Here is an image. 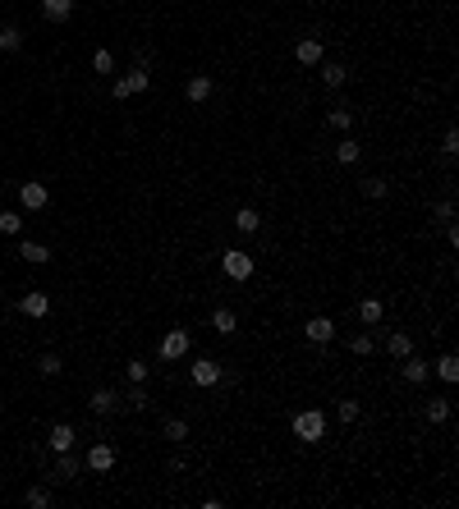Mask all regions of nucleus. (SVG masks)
Wrapping results in <instances>:
<instances>
[{
  "instance_id": "nucleus-1",
  "label": "nucleus",
  "mask_w": 459,
  "mask_h": 509,
  "mask_svg": "<svg viewBox=\"0 0 459 509\" xmlns=\"http://www.w3.org/2000/svg\"><path fill=\"white\" fill-rule=\"evenodd\" d=\"M294 436L308 440V445L326 440V413H321V408H304V413H294Z\"/></svg>"
},
{
  "instance_id": "nucleus-2",
  "label": "nucleus",
  "mask_w": 459,
  "mask_h": 509,
  "mask_svg": "<svg viewBox=\"0 0 459 509\" xmlns=\"http://www.w3.org/2000/svg\"><path fill=\"white\" fill-rule=\"evenodd\" d=\"M152 87V74H148V65H133L124 78H115V87H111V96L115 101H124V96H133V92H148Z\"/></svg>"
},
{
  "instance_id": "nucleus-3",
  "label": "nucleus",
  "mask_w": 459,
  "mask_h": 509,
  "mask_svg": "<svg viewBox=\"0 0 459 509\" xmlns=\"http://www.w3.org/2000/svg\"><path fill=\"white\" fill-rule=\"evenodd\" d=\"M221 267H226L230 280H248L253 276V257L243 248H226V252H221Z\"/></svg>"
},
{
  "instance_id": "nucleus-4",
  "label": "nucleus",
  "mask_w": 459,
  "mask_h": 509,
  "mask_svg": "<svg viewBox=\"0 0 459 509\" xmlns=\"http://www.w3.org/2000/svg\"><path fill=\"white\" fill-rule=\"evenodd\" d=\"M189 345H193L189 330H170V335L161 340V363H179V358L189 354Z\"/></svg>"
},
{
  "instance_id": "nucleus-5",
  "label": "nucleus",
  "mask_w": 459,
  "mask_h": 509,
  "mask_svg": "<svg viewBox=\"0 0 459 509\" xmlns=\"http://www.w3.org/2000/svg\"><path fill=\"white\" fill-rule=\"evenodd\" d=\"M46 202H51L46 184H18V207H23V211H42Z\"/></svg>"
},
{
  "instance_id": "nucleus-6",
  "label": "nucleus",
  "mask_w": 459,
  "mask_h": 509,
  "mask_svg": "<svg viewBox=\"0 0 459 509\" xmlns=\"http://www.w3.org/2000/svg\"><path fill=\"white\" fill-rule=\"evenodd\" d=\"M87 468H92V473H111L115 468V445H106V440H96L92 449H87V459H83Z\"/></svg>"
},
{
  "instance_id": "nucleus-7",
  "label": "nucleus",
  "mask_w": 459,
  "mask_h": 509,
  "mask_svg": "<svg viewBox=\"0 0 459 509\" xmlns=\"http://www.w3.org/2000/svg\"><path fill=\"white\" fill-rule=\"evenodd\" d=\"M304 340L308 345H331V340H336V321L331 317H312L304 326Z\"/></svg>"
},
{
  "instance_id": "nucleus-8",
  "label": "nucleus",
  "mask_w": 459,
  "mask_h": 509,
  "mask_svg": "<svg viewBox=\"0 0 459 509\" xmlns=\"http://www.w3.org/2000/svg\"><path fill=\"white\" fill-rule=\"evenodd\" d=\"M78 473H83V459H74L70 449H65V454H60V459L51 464V477H55V482H74Z\"/></svg>"
},
{
  "instance_id": "nucleus-9",
  "label": "nucleus",
  "mask_w": 459,
  "mask_h": 509,
  "mask_svg": "<svg viewBox=\"0 0 459 509\" xmlns=\"http://www.w3.org/2000/svg\"><path fill=\"white\" fill-rule=\"evenodd\" d=\"M399 371H404V381H409V386H423V381L432 376V363H423V358H414V354H409V358H399Z\"/></svg>"
},
{
  "instance_id": "nucleus-10",
  "label": "nucleus",
  "mask_w": 459,
  "mask_h": 509,
  "mask_svg": "<svg viewBox=\"0 0 459 509\" xmlns=\"http://www.w3.org/2000/svg\"><path fill=\"white\" fill-rule=\"evenodd\" d=\"M221 376H226V371H221V363H211V358H198V363H193V386H216Z\"/></svg>"
},
{
  "instance_id": "nucleus-11",
  "label": "nucleus",
  "mask_w": 459,
  "mask_h": 509,
  "mask_svg": "<svg viewBox=\"0 0 459 509\" xmlns=\"http://www.w3.org/2000/svg\"><path fill=\"white\" fill-rule=\"evenodd\" d=\"M18 308H23V317H46V312H51V298L37 293V289H28L23 298H18Z\"/></svg>"
},
{
  "instance_id": "nucleus-12",
  "label": "nucleus",
  "mask_w": 459,
  "mask_h": 509,
  "mask_svg": "<svg viewBox=\"0 0 459 509\" xmlns=\"http://www.w3.org/2000/svg\"><path fill=\"white\" fill-rule=\"evenodd\" d=\"M184 96H189V101H207L211 96V74H193L189 83H184Z\"/></svg>"
},
{
  "instance_id": "nucleus-13",
  "label": "nucleus",
  "mask_w": 459,
  "mask_h": 509,
  "mask_svg": "<svg viewBox=\"0 0 459 509\" xmlns=\"http://www.w3.org/2000/svg\"><path fill=\"white\" fill-rule=\"evenodd\" d=\"M294 60L299 65H321V42L317 37H304V42L294 46Z\"/></svg>"
},
{
  "instance_id": "nucleus-14",
  "label": "nucleus",
  "mask_w": 459,
  "mask_h": 509,
  "mask_svg": "<svg viewBox=\"0 0 459 509\" xmlns=\"http://www.w3.org/2000/svg\"><path fill=\"white\" fill-rule=\"evenodd\" d=\"M386 354L390 358H409V354H414V340H409L404 330H390V335H386Z\"/></svg>"
},
{
  "instance_id": "nucleus-15",
  "label": "nucleus",
  "mask_w": 459,
  "mask_h": 509,
  "mask_svg": "<svg viewBox=\"0 0 459 509\" xmlns=\"http://www.w3.org/2000/svg\"><path fill=\"white\" fill-rule=\"evenodd\" d=\"M115 408H120V395H115V390H96L92 395V413L96 418H111Z\"/></svg>"
},
{
  "instance_id": "nucleus-16",
  "label": "nucleus",
  "mask_w": 459,
  "mask_h": 509,
  "mask_svg": "<svg viewBox=\"0 0 459 509\" xmlns=\"http://www.w3.org/2000/svg\"><path fill=\"white\" fill-rule=\"evenodd\" d=\"M382 298H358V321H363V326H377V321H382Z\"/></svg>"
},
{
  "instance_id": "nucleus-17",
  "label": "nucleus",
  "mask_w": 459,
  "mask_h": 509,
  "mask_svg": "<svg viewBox=\"0 0 459 509\" xmlns=\"http://www.w3.org/2000/svg\"><path fill=\"white\" fill-rule=\"evenodd\" d=\"M345 78H349V69H345V65H336V60H321V83H326V87H345Z\"/></svg>"
},
{
  "instance_id": "nucleus-18",
  "label": "nucleus",
  "mask_w": 459,
  "mask_h": 509,
  "mask_svg": "<svg viewBox=\"0 0 459 509\" xmlns=\"http://www.w3.org/2000/svg\"><path fill=\"white\" fill-rule=\"evenodd\" d=\"M51 449H55V454H65V449H74V427H70V423L51 427Z\"/></svg>"
},
{
  "instance_id": "nucleus-19",
  "label": "nucleus",
  "mask_w": 459,
  "mask_h": 509,
  "mask_svg": "<svg viewBox=\"0 0 459 509\" xmlns=\"http://www.w3.org/2000/svg\"><path fill=\"white\" fill-rule=\"evenodd\" d=\"M42 14L51 18V23H60V18L74 14V0H42Z\"/></svg>"
},
{
  "instance_id": "nucleus-20",
  "label": "nucleus",
  "mask_w": 459,
  "mask_h": 509,
  "mask_svg": "<svg viewBox=\"0 0 459 509\" xmlns=\"http://www.w3.org/2000/svg\"><path fill=\"white\" fill-rule=\"evenodd\" d=\"M211 326H216V335H234V326H239V317H234L230 308H216V312H211Z\"/></svg>"
},
{
  "instance_id": "nucleus-21",
  "label": "nucleus",
  "mask_w": 459,
  "mask_h": 509,
  "mask_svg": "<svg viewBox=\"0 0 459 509\" xmlns=\"http://www.w3.org/2000/svg\"><path fill=\"white\" fill-rule=\"evenodd\" d=\"M258 225H262V216H258L253 207H239V211H234V230H239V234H253Z\"/></svg>"
},
{
  "instance_id": "nucleus-22",
  "label": "nucleus",
  "mask_w": 459,
  "mask_h": 509,
  "mask_svg": "<svg viewBox=\"0 0 459 509\" xmlns=\"http://www.w3.org/2000/svg\"><path fill=\"white\" fill-rule=\"evenodd\" d=\"M23 262H33V267H42V262H51V248L46 243H23V252H18Z\"/></svg>"
},
{
  "instance_id": "nucleus-23",
  "label": "nucleus",
  "mask_w": 459,
  "mask_h": 509,
  "mask_svg": "<svg viewBox=\"0 0 459 509\" xmlns=\"http://www.w3.org/2000/svg\"><path fill=\"white\" fill-rule=\"evenodd\" d=\"M372 349H377V340L367 335V330H358V335L349 340V354H354V358H367V354H372Z\"/></svg>"
},
{
  "instance_id": "nucleus-24",
  "label": "nucleus",
  "mask_w": 459,
  "mask_h": 509,
  "mask_svg": "<svg viewBox=\"0 0 459 509\" xmlns=\"http://www.w3.org/2000/svg\"><path fill=\"white\" fill-rule=\"evenodd\" d=\"M436 376H441V381H459V358L455 354H441V358H436Z\"/></svg>"
},
{
  "instance_id": "nucleus-25",
  "label": "nucleus",
  "mask_w": 459,
  "mask_h": 509,
  "mask_svg": "<svg viewBox=\"0 0 459 509\" xmlns=\"http://www.w3.org/2000/svg\"><path fill=\"white\" fill-rule=\"evenodd\" d=\"M358 152H363V147H358L354 138H345V142L336 147V161H340V165H354V161H358Z\"/></svg>"
},
{
  "instance_id": "nucleus-26",
  "label": "nucleus",
  "mask_w": 459,
  "mask_h": 509,
  "mask_svg": "<svg viewBox=\"0 0 459 509\" xmlns=\"http://www.w3.org/2000/svg\"><path fill=\"white\" fill-rule=\"evenodd\" d=\"M446 418H450V399H432V404H427V423H446Z\"/></svg>"
},
{
  "instance_id": "nucleus-27",
  "label": "nucleus",
  "mask_w": 459,
  "mask_h": 509,
  "mask_svg": "<svg viewBox=\"0 0 459 509\" xmlns=\"http://www.w3.org/2000/svg\"><path fill=\"white\" fill-rule=\"evenodd\" d=\"M23 46V33L18 28H0V51H18Z\"/></svg>"
},
{
  "instance_id": "nucleus-28",
  "label": "nucleus",
  "mask_w": 459,
  "mask_h": 509,
  "mask_svg": "<svg viewBox=\"0 0 459 509\" xmlns=\"http://www.w3.org/2000/svg\"><path fill=\"white\" fill-rule=\"evenodd\" d=\"M336 418H340V423H358V399H340Z\"/></svg>"
},
{
  "instance_id": "nucleus-29",
  "label": "nucleus",
  "mask_w": 459,
  "mask_h": 509,
  "mask_svg": "<svg viewBox=\"0 0 459 509\" xmlns=\"http://www.w3.org/2000/svg\"><path fill=\"white\" fill-rule=\"evenodd\" d=\"M23 230V216L18 211H0V234H18Z\"/></svg>"
},
{
  "instance_id": "nucleus-30",
  "label": "nucleus",
  "mask_w": 459,
  "mask_h": 509,
  "mask_svg": "<svg viewBox=\"0 0 459 509\" xmlns=\"http://www.w3.org/2000/svg\"><path fill=\"white\" fill-rule=\"evenodd\" d=\"M326 120L336 124V129H349V124H354V111H349V106H336V111H331Z\"/></svg>"
},
{
  "instance_id": "nucleus-31",
  "label": "nucleus",
  "mask_w": 459,
  "mask_h": 509,
  "mask_svg": "<svg viewBox=\"0 0 459 509\" xmlns=\"http://www.w3.org/2000/svg\"><path fill=\"white\" fill-rule=\"evenodd\" d=\"M28 505H33V509H46V505H51V491H46V486H28Z\"/></svg>"
},
{
  "instance_id": "nucleus-32",
  "label": "nucleus",
  "mask_w": 459,
  "mask_h": 509,
  "mask_svg": "<svg viewBox=\"0 0 459 509\" xmlns=\"http://www.w3.org/2000/svg\"><path fill=\"white\" fill-rule=\"evenodd\" d=\"M165 436L170 440H189V423H184V418H170V423H165Z\"/></svg>"
},
{
  "instance_id": "nucleus-33",
  "label": "nucleus",
  "mask_w": 459,
  "mask_h": 509,
  "mask_svg": "<svg viewBox=\"0 0 459 509\" xmlns=\"http://www.w3.org/2000/svg\"><path fill=\"white\" fill-rule=\"evenodd\" d=\"M124 371H129V381H133V386H143V381H148V371H152V367L143 363V358H133V363L124 367Z\"/></svg>"
},
{
  "instance_id": "nucleus-34",
  "label": "nucleus",
  "mask_w": 459,
  "mask_h": 509,
  "mask_svg": "<svg viewBox=\"0 0 459 509\" xmlns=\"http://www.w3.org/2000/svg\"><path fill=\"white\" fill-rule=\"evenodd\" d=\"M92 69H96V74H111V69H115V55H111V51H96V55H92Z\"/></svg>"
},
{
  "instance_id": "nucleus-35",
  "label": "nucleus",
  "mask_w": 459,
  "mask_h": 509,
  "mask_svg": "<svg viewBox=\"0 0 459 509\" xmlns=\"http://www.w3.org/2000/svg\"><path fill=\"white\" fill-rule=\"evenodd\" d=\"M37 371H42V376H55V371H60V358H55V354H42V358H37Z\"/></svg>"
},
{
  "instance_id": "nucleus-36",
  "label": "nucleus",
  "mask_w": 459,
  "mask_h": 509,
  "mask_svg": "<svg viewBox=\"0 0 459 509\" xmlns=\"http://www.w3.org/2000/svg\"><path fill=\"white\" fill-rule=\"evenodd\" d=\"M120 404H133V408H148V390H143V386H133L129 395L120 399Z\"/></svg>"
},
{
  "instance_id": "nucleus-37",
  "label": "nucleus",
  "mask_w": 459,
  "mask_h": 509,
  "mask_svg": "<svg viewBox=\"0 0 459 509\" xmlns=\"http://www.w3.org/2000/svg\"><path fill=\"white\" fill-rule=\"evenodd\" d=\"M363 193H367V198H386V179H377V174H372V179H363Z\"/></svg>"
},
{
  "instance_id": "nucleus-38",
  "label": "nucleus",
  "mask_w": 459,
  "mask_h": 509,
  "mask_svg": "<svg viewBox=\"0 0 459 509\" xmlns=\"http://www.w3.org/2000/svg\"><path fill=\"white\" fill-rule=\"evenodd\" d=\"M441 152H446V156H459V133H455V129H446V142H441Z\"/></svg>"
},
{
  "instance_id": "nucleus-39",
  "label": "nucleus",
  "mask_w": 459,
  "mask_h": 509,
  "mask_svg": "<svg viewBox=\"0 0 459 509\" xmlns=\"http://www.w3.org/2000/svg\"><path fill=\"white\" fill-rule=\"evenodd\" d=\"M436 220H455V202H450V198L436 202Z\"/></svg>"
}]
</instances>
